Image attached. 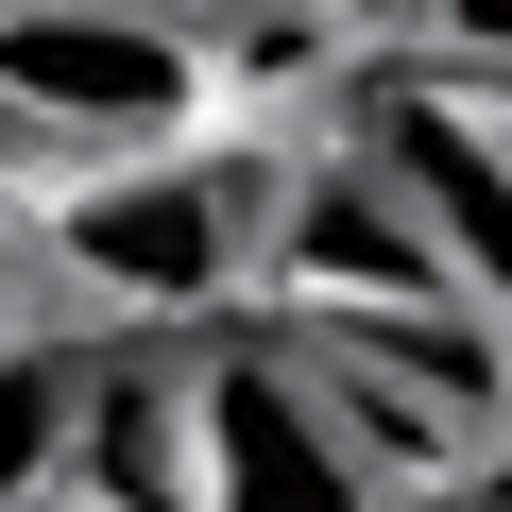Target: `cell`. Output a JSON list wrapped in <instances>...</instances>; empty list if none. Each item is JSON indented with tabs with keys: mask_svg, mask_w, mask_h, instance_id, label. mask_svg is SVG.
<instances>
[{
	"mask_svg": "<svg viewBox=\"0 0 512 512\" xmlns=\"http://www.w3.org/2000/svg\"><path fill=\"white\" fill-rule=\"evenodd\" d=\"M188 512H393L291 342H188Z\"/></svg>",
	"mask_w": 512,
	"mask_h": 512,
	"instance_id": "4",
	"label": "cell"
},
{
	"mask_svg": "<svg viewBox=\"0 0 512 512\" xmlns=\"http://www.w3.org/2000/svg\"><path fill=\"white\" fill-rule=\"evenodd\" d=\"M495 120H512V86H495Z\"/></svg>",
	"mask_w": 512,
	"mask_h": 512,
	"instance_id": "9",
	"label": "cell"
},
{
	"mask_svg": "<svg viewBox=\"0 0 512 512\" xmlns=\"http://www.w3.org/2000/svg\"><path fill=\"white\" fill-rule=\"evenodd\" d=\"M256 205H274V154L239 137H188V154H137V171H86L35 205V256L120 308V325H205L256 291Z\"/></svg>",
	"mask_w": 512,
	"mask_h": 512,
	"instance_id": "2",
	"label": "cell"
},
{
	"mask_svg": "<svg viewBox=\"0 0 512 512\" xmlns=\"http://www.w3.org/2000/svg\"><path fill=\"white\" fill-rule=\"evenodd\" d=\"M52 512H188V359H154V342L137 359H86Z\"/></svg>",
	"mask_w": 512,
	"mask_h": 512,
	"instance_id": "6",
	"label": "cell"
},
{
	"mask_svg": "<svg viewBox=\"0 0 512 512\" xmlns=\"http://www.w3.org/2000/svg\"><path fill=\"white\" fill-rule=\"evenodd\" d=\"M256 291H274L291 325H342V308H461V274L427 256V222H410L342 137L274 154V205H256Z\"/></svg>",
	"mask_w": 512,
	"mask_h": 512,
	"instance_id": "5",
	"label": "cell"
},
{
	"mask_svg": "<svg viewBox=\"0 0 512 512\" xmlns=\"http://www.w3.org/2000/svg\"><path fill=\"white\" fill-rule=\"evenodd\" d=\"M69 410H86V359L69 342H0V512H52Z\"/></svg>",
	"mask_w": 512,
	"mask_h": 512,
	"instance_id": "7",
	"label": "cell"
},
{
	"mask_svg": "<svg viewBox=\"0 0 512 512\" xmlns=\"http://www.w3.org/2000/svg\"><path fill=\"white\" fill-rule=\"evenodd\" d=\"M342 154L427 222V256L461 274V308H495L512 325V120H495V86H461V69H359L342 86Z\"/></svg>",
	"mask_w": 512,
	"mask_h": 512,
	"instance_id": "3",
	"label": "cell"
},
{
	"mask_svg": "<svg viewBox=\"0 0 512 512\" xmlns=\"http://www.w3.org/2000/svg\"><path fill=\"white\" fill-rule=\"evenodd\" d=\"M188 137H222V52L188 0H0V171L35 205Z\"/></svg>",
	"mask_w": 512,
	"mask_h": 512,
	"instance_id": "1",
	"label": "cell"
},
{
	"mask_svg": "<svg viewBox=\"0 0 512 512\" xmlns=\"http://www.w3.org/2000/svg\"><path fill=\"white\" fill-rule=\"evenodd\" d=\"M427 18V69H461V86H512V0H410Z\"/></svg>",
	"mask_w": 512,
	"mask_h": 512,
	"instance_id": "8",
	"label": "cell"
}]
</instances>
